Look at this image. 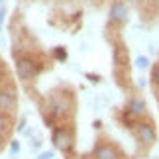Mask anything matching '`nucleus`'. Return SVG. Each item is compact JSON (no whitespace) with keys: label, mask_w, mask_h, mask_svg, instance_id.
I'll list each match as a JSON object with an SVG mask.
<instances>
[{"label":"nucleus","mask_w":159,"mask_h":159,"mask_svg":"<svg viewBox=\"0 0 159 159\" xmlns=\"http://www.w3.org/2000/svg\"><path fill=\"white\" fill-rule=\"evenodd\" d=\"M136 138L143 145H153L155 138H157L153 124H149V122H139V124H136Z\"/></svg>","instance_id":"f257e3e1"},{"label":"nucleus","mask_w":159,"mask_h":159,"mask_svg":"<svg viewBox=\"0 0 159 159\" xmlns=\"http://www.w3.org/2000/svg\"><path fill=\"white\" fill-rule=\"evenodd\" d=\"M16 73H18L20 79H24V81H32V79L35 77V73H38V67H35V63L32 59L20 57L16 61Z\"/></svg>","instance_id":"f03ea898"},{"label":"nucleus","mask_w":159,"mask_h":159,"mask_svg":"<svg viewBox=\"0 0 159 159\" xmlns=\"http://www.w3.org/2000/svg\"><path fill=\"white\" fill-rule=\"evenodd\" d=\"M108 16H110V22L122 24V22L128 20V16H130V8H128V4L124 0H116V2H112V6H110Z\"/></svg>","instance_id":"7ed1b4c3"},{"label":"nucleus","mask_w":159,"mask_h":159,"mask_svg":"<svg viewBox=\"0 0 159 159\" xmlns=\"http://www.w3.org/2000/svg\"><path fill=\"white\" fill-rule=\"evenodd\" d=\"M53 145L61 151H67L71 149L73 145V136L69 130H65V128H57V130L53 132Z\"/></svg>","instance_id":"20e7f679"},{"label":"nucleus","mask_w":159,"mask_h":159,"mask_svg":"<svg viewBox=\"0 0 159 159\" xmlns=\"http://www.w3.org/2000/svg\"><path fill=\"white\" fill-rule=\"evenodd\" d=\"M126 112L132 116V118H142V116L148 112V106H145V100L139 94H134L130 100H128Z\"/></svg>","instance_id":"39448f33"},{"label":"nucleus","mask_w":159,"mask_h":159,"mask_svg":"<svg viewBox=\"0 0 159 159\" xmlns=\"http://www.w3.org/2000/svg\"><path fill=\"white\" fill-rule=\"evenodd\" d=\"M93 157L94 159H120V153L112 143H98Z\"/></svg>","instance_id":"423d86ee"},{"label":"nucleus","mask_w":159,"mask_h":159,"mask_svg":"<svg viewBox=\"0 0 159 159\" xmlns=\"http://www.w3.org/2000/svg\"><path fill=\"white\" fill-rule=\"evenodd\" d=\"M0 108L4 112H12L16 108V94L12 89H2L0 90Z\"/></svg>","instance_id":"0eeeda50"},{"label":"nucleus","mask_w":159,"mask_h":159,"mask_svg":"<svg viewBox=\"0 0 159 159\" xmlns=\"http://www.w3.org/2000/svg\"><path fill=\"white\" fill-rule=\"evenodd\" d=\"M67 108H69V104H67V100L63 96H53L51 102H49V110H51L53 116H65Z\"/></svg>","instance_id":"6e6552de"},{"label":"nucleus","mask_w":159,"mask_h":159,"mask_svg":"<svg viewBox=\"0 0 159 159\" xmlns=\"http://www.w3.org/2000/svg\"><path fill=\"white\" fill-rule=\"evenodd\" d=\"M136 67H138L139 71H145V69L149 67V59H148V57H143V55H139V57L136 59Z\"/></svg>","instance_id":"1a4fd4ad"},{"label":"nucleus","mask_w":159,"mask_h":159,"mask_svg":"<svg viewBox=\"0 0 159 159\" xmlns=\"http://www.w3.org/2000/svg\"><path fill=\"white\" fill-rule=\"evenodd\" d=\"M153 83L159 87V65H155V67H153Z\"/></svg>","instance_id":"9d476101"},{"label":"nucleus","mask_w":159,"mask_h":159,"mask_svg":"<svg viewBox=\"0 0 159 159\" xmlns=\"http://www.w3.org/2000/svg\"><path fill=\"white\" fill-rule=\"evenodd\" d=\"M10 151H12V153H18V151H20V143H18V142H12Z\"/></svg>","instance_id":"9b49d317"},{"label":"nucleus","mask_w":159,"mask_h":159,"mask_svg":"<svg viewBox=\"0 0 159 159\" xmlns=\"http://www.w3.org/2000/svg\"><path fill=\"white\" fill-rule=\"evenodd\" d=\"M51 157H53V151H43L38 159H51Z\"/></svg>","instance_id":"f8f14e48"},{"label":"nucleus","mask_w":159,"mask_h":159,"mask_svg":"<svg viewBox=\"0 0 159 159\" xmlns=\"http://www.w3.org/2000/svg\"><path fill=\"white\" fill-rule=\"evenodd\" d=\"M55 57H59V59H65V57H67V53H65L63 49H57V51H55Z\"/></svg>","instance_id":"ddd939ff"},{"label":"nucleus","mask_w":159,"mask_h":159,"mask_svg":"<svg viewBox=\"0 0 159 159\" xmlns=\"http://www.w3.org/2000/svg\"><path fill=\"white\" fill-rule=\"evenodd\" d=\"M4 16H6V10L0 6V28H2V24H4Z\"/></svg>","instance_id":"4468645a"},{"label":"nucleus","mask_w":159,"mask_h":159,"mask_svg":"<svg viewBox=\"0 0 159 159\" xmlns=\"http://www.w3.org/2000/svg\"><path fill=\"white\" fill-rule=\"evenodd\" d=\"M24 126H26V118L20 120V126H18V130H24Z\"/></svg>","instance_id":"2eb2a0df"}]
</instances>
